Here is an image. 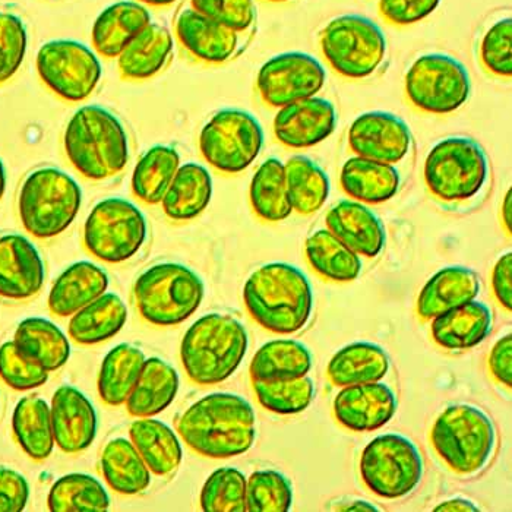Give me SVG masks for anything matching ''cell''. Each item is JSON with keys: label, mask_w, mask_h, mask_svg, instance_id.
Listing matches in <instances>:
<instances>
[{"label": "cell", "mask_w": 512, "mask_h": 512, "mask_svg": "<svg viewBox=\"0 0 512 512\" xmlns=\"http://www.w3.org/2000/svg\"><path fill=\"white\" fill-rule=\"evenodd\" d=\"M185 444L202 457H237L248 453L256 438L251 403L240 395H205L182 413L176 423Z\"/></svg>", "instance_id": "6da1fadb"}, {"label": "cell", "mask_w": 512, "mask_h": 512, "mask_svg": "<svg viewBox=\"0 0 512 512\" xmlns=\"http://www.w3.org/2000/svg\"><path fill=\"white\" fill-rule=\"evenodd\" d=\"M249 315L262 328L293 334L306 327L314 309V290L308 277L286 262L262 265L243 287Z\"/></svg>", "instance_id": "7a4b0ae2"}, {"label": "cell", "mask_w": 512, "mask_h": 512, "mask_svg": "<svg viewBox=\"0 0 512 512\" xmlns=\"http://www.w3.org/2000/svg\"><path fill=\"white\" fill-rule=\"evenodd\" d=\"M63 148L79 175L90 180L115 178L128 166L131 142L122 120L101 106H84L63 134Z\"/></svg>", "instance_id": "3957f363"}, {"label": "cell", "mask_w": 512, "mask_h": 512, "mask_svg": "<svg viewBox=\"0 0 512 512\" xmlns=\"http://www.w3.org/2000/svg\"><path fill=\"white\" fill-rule=\"evenodd\" d=\"M248 346V331L239 319L227 314H208L186 331L180 359L192 382L216 385L235 374Z\"/></svg>", "instance_id": "277c9868"}, {"label": "cell", "mask_w": 512, "mask_h": 512, "mask_svg": "<svg viewBox=\"0 0 512 512\" xmlns=\"http://www.w3.org/2000/svg\"><path fill=\"white\" fill-rule=\"evenodd\" d=\"M82 204L77 180L56 167L33 170L22 182L18 213L24 229L37 239L62 235L77 218Z\"/></svg>", "instance_id": "5b68a950"}, {"label": "cell", "mask_w": 512, "mask_h": 512, "mask_svg": "<svg viewBox=\"0 0 512 512\" xmlns=\"http://www.w3.org/2000/svg\"><path fill=\"white\" fill-rule=\"evenodd\" d=\"M432 447L451 472L479 473L491 460L496 429L491 417L472 404H453L435 420Z\"/></svg>", "instance_id": "8992f818"}, {"label": "cell", "mask_w": 512, "mask_h": 512, "mask_svg": "<svg viewBox=\"0 0 512 512\" xmlns=\"http://www.w3.org/2000/svg\"><path fill=\"white\" fill-rule=\"evenodd\" d=\"M491 164L479 142L467 137L442 139L425 161L426 188L444 204L472 201L485 189Z\"/></svg>", "instance_id": "52a82bcc"}, {"label": "cell", "mask_w": 512, "mask_h": 512, "mask_svg": "<svg viewBox=\"0 0 512 512\" xmlns=\"http://www.w3.org/2000/svg\"><path fill=\"white\" fill-rule=\"evenodd\" d=\"M204 295L202 278L176 262L153 265L138 277L134 286L139 314L157 327H173L191 318Z\"/></svg>", "instance_id": "ba28073f"}, {"label": "cell", "mask_w": 512, "mask_h": 512, "mask_svg": "<svg viewBox=\"0 0 512 512\" xmlns=\"http://www.w3.org/2000/svg\"><path fill=\"white\" fill-rule=\"evenodd\" d=\"M319 46L328 65L353 81L378 74L388 52L387 37L379 25L356 14L328 22L319 34Z\"/></svg>", "instance_id": "9c48e42d"}, {"label": "cell", "mask_w": 512, "mask_h": 512, "mask_svg": "<svg viewBox=\"0 0 512 512\" xmlns=\"http://www.w3.org/2000/svg\"><path fill=\"white\" fill-rule=\"evenodd\" d=\"M144 213L123 198H107L91 210L84 224L85 249L107 264H122L141 251L147 242Z\"/></svg>", "instance_id": "30bf717a"}, {"label": "cell", "mask_w": 512, "mask_h": 512, "mask_svg": "<svg viewBox=\"0 0 512 512\" xmlns=\"http://www.w3.org/2000/svg\"><path fill=\"white\" fill-rule=\"evenodd\" d=\"M407 100L429 115H450L470 99L472 81L460 60L429 53L413 63L404 79Z\"/></svg>", "instance_id": "8fae6325"}, {"label": "cell", "mask_w": 512, "mask_h": 512, "mask_svg": "<svg viewBox=\"0 0 512 512\" xmlns=\"http://www.w3.org/2000/svg\"><path fill=\"white\" fill-rule=\"evenodd\" d=\"M422 454L412 439L387 434L372 439L360 458V476L369 491L385 499L409 495L422 482Z\"/></svg>", "instance_id": "7c38bea8"}, {"label": "cell", "mask_w": 512, "mask_h": 512, "mask_svg": "<svg viewBox=\"0 0 512 512\" xmlns=\"http://www.w3.org/2000/svg\"><path fill=\"white\" fill-rule=\"evenodd\" d=\"M264 131L254 115L240 109L217 112L199 134V151L218 172H245L261 154Z\"/></svg>", "instance_id": "4fadbf2b"}, {"label": "cell", "mask_w": 512, "mask_h": 512, "mask_svg": "<svg viewBox=\"0 0 512 512\" xmlns=\"http://www.w3.org/2000/svg\"><path fill=\"white\" fill-rule=\"evenodd\" d=\"M43 84L59 99L79 103L90 99L103 78L99 56L75 40L43 44L36 59Z\"/></svg>", "instance_id": "5bb4252c"}, {"label": "cell", "mask_w": 512, "mask_h": 512, "mask_svg": "<svg viewBox=\"0 0 512 512\" xmlns=\"http://www.w3.org/2000/svg\"><path fill=\"white\" fill-rule=\"evenodd\" d=\"M325 81L327 72L318 59L308 53L287 52L262 65L256 77V88L267 106L281 109L315 97Z\"/></svg>", "instance_id": "9a60e30c"}, {"label": "cell", "mask_w": 512, "mask_h": 512, "mask_svg": "<svg viewBox=\"0 0 512 512\" xmlns=\"http://www.w3.org/2000/svg\"><path fill=\"white\" fill-rule=\"evenodd\" d=\"M412 145V131L393 113H365L349 129V147L356 156L393 166L409 156Z\"/></svg>", "instance_id": "2e32d148"}, {"label": "cell", "mask_w": 512, "mask_h": 512, "mask_svg": "<svg viewBox=\"0 0 512 512\" xmlns=\"http://www.w3.org/2000/svg\"><path fill=\"white\" fill-rule=\"evenodd\" d=\"M337 112L331 101L311 97L278 109L274 135L281 145L293 150L312 148L333 134Z\"/></svg>", "instance_id": "e0dca14e"}, {"label": "cell", "mask_w": 512, "mask_h": 512, "mask_svg": "<svg viewBox=\"0 0 512 512\" xmlns=\"http://www.w3.org/2000/svg\"><path fill=\"white\" fill-rule=\"evenodd\" d=\"M46 268L39 249L18 233H0V297L25 300L43 289Z\"/></svg>", "instance_id": "ac0fdd59"}, {"label": "cell", "mask_w": 512, "mask_h": 512, "mask_svg": "<svg viewBox=\"0 0 512 512\" xmlns=\"http://www.w3.org/2000/svg\"><path fill=\"white\" fill-rule=\"evenodd\" d=\"M397 412L395 393L382 382L349 385L334 400V416L340 425L353 432L381 429Z\"/></svg>", "instance_id": "d6986e66"}, {"label": "cell", "mask_w": 512, "mask_h": 512, "mask_svg": "<svg viewBox=\"0 0 512 512\" xmlns=\"http://www.w3.org/2000/svg\"><path fill=\"white\" fill-rule=\"evenodd\" d=\"M175 33L192 58L208 65L230 62L242 49V34L204 17L191 6L179 12Z\"/></svg>", "instance_id": "ffe728a7"}, {"label": "cell", "mask_w": 512, "mask_h": 512, "mask_svg": "<svg viewBox=\"0 0 512 512\" xmlns=\"http://www.w3.org/2000/svg\"><path fill=\"white\" fill-rule=\"evenodd\" d=\"M52 426L55 444L66 454H78L91 447L97 435L96 409L81 391L63 385L53 395Z\"/></svg>", "instance_id": "44dd1931"}, {"label": "cell", "mask_w": 512, "mask_h": 512, "mask_svg": "<svg viewBox=\"0 0 512 512\" xmlns=\"http://www.w3.org/2000/svg\"><path fill=\"white\" fill-rule=\"evenodd\" d=\"M327 229L357 255L375 258L387 242V232L381 218L362 202L341 201L327 217Z\"/></svg>", "instance_id": "7402d4cb"}, {"label": "cell", "mask_w": 512, "mask_h": 512, "mask_svg": "<svg viewBox=\"0 0 512 512\" xmlns=\"http://www.w3.org/2000/svg\"><path fill=\"white\" fill-rule=\"evenodd\" d=\"M150 24L151 14L144 5L122 0L107 6L97 17L91 30V43L103 58L118 59Z\"/></svg>", "instance_id": "603a6c76"}, {"label": "cell", "mask_w": 512, "mask_h": 512, "mask_svg": "<svg viewBox=\"0 0 512 512\" xmlns=\"http://www.w3.org/2000/svg\"><path fill=\"white\" fill-rule=\"evenodd\" d=\"M109 287V276L99 265L79 261L66 268L53 284L49 295V309L53 315L66 318L104 295Z\"/></svg>", "instance_id": "cb8c5ba5"}, {"label": "cell", "mask_w": 512, "mask_h": 512, "mask_svg": "<svg viewBox=\"0 0 512 512\" xmlns=\"http://www.w3.org/2000/svg\"><path fill=\"white\" fill-rule=\"evenodd\" d=\"M175 40L169 28L151 22L120 53V75L131 81H145L160 74L172 60Z\"/></svg>", "instance_id": "d4e9b609"}, {"label": "cell", "mask_w": 512, "mask_h": 512, "mask_svg": "<svg viewBox=\"0 0 512 512\" xmlns=\"http://www.w3.org/2000/svg\"><path fill=\"white\" fill-rule=\"evenodd\" d=\"M480 292L479 276L466 267H447L429 278L417 297V314L426 321L472 302Z\"/></svg>", "instance_id": "484cf974"}, {"label": "cell", "mask_w": 512, "mask_h": 512, "mask_svg": "<svg viewBox=\"0 0 512 512\" xmlns=\"http://www.w3.org/2000/svg\"><path fill=\"white\" fill-rule=\"evenodd\" d=\"M340 183L350 198L362 204L390 201L400 189V172L393 164L355 156L341 169Z\"/></svg>", "instance_id": "4316f807"}, {"label": "cell", "mask_w": 512, "mask_h": 512, "mask_svg": "<svg viewBox=\"0 0 512 512\" xmlns=\"http://www.w3.org/2000/svg\"><path fill=\"white\" fill-rule=\"evenodd\" d=\"M492 322L491 309L472 300L432 319V337L447 350L472 349L491 334Z\"/></svg>", "instance_id": "83f0119b"}, {"label": "cell", "mask_w": 512, "mask_h": 512, "mask_svg": "<svg viewBox=\"0 0 512 512\" xmlns=\"http://www.w3.org/2000/svg\"><path fill=\"white\" fill-rule=\"evenodd\" d=\"M179 391V374L160 357L145 359L134 390L126 400V409L134 417H154L175 401Z\"/></svg>", "instance_id": "f1b7e54d"}, {"label": "cell", "mask_w": 512, "mask_h": 512, "mask_svg": "<svg viewBox=\"0 0 512 512\" xmlns=\"http://www.w3.org/2000/svg\"><path fill=\"white\" fill-rule=\"evenodd\" d=\"M213 198V178L204 166L186 163L179 167L161 207L173 221H189L201 216Z\"/></svg>", "instance_id": "f546056e"}, {"label": "cell", "mask_w": 512, "mask_h": 512, "mask_svg": "<svg viewBox=\"0 0 512 512\" xmlns=\"http://www.w3.org/2000/svg\"><path fill=\"white\" fill-rule=\"evenodd\" d=\"M14 343L25 359L41 366L49 374L65 366L71 357L68 338L49 319H24L15 331Z\"/></svg>", "instance_id": "4dcf8cb0"}, {"label": "cell", "mask_w": 512, "mask_h": 512, "mask_svg": "<svg viewBox=\"0 0 512 512\" xmlns=\"http://www.w3.org/2000/svg\"><path fill=\"white\" fill-rule=\"evenodd\" d=\"M391 360L378 344L359 341L343 347L328 363L327 375L335 387L378 382L390 371Z\"/></svg>", "instance_id": "1f68e13d"}, {"label": "cell", "mask_w": 512, "mask_h": 512, "mask_svg": "<svg viewBox=\"0 0 512 512\" xmlns=\"http://www.w3.org/2000/svg\"><path fill=\"white\" fill-rule=\"evenodd\" d=\"M132 444L151 473L170 476L183 460L182 444L169 425L151 417H141L129 428Z\"/></svg>", "instance_id": "d6a6232c"}, {"label": "cell", "mask_w": 512, "mask_h": 512, "mask_svg": "<svg viewBox=\"0 0 512 512\" xmlns=\"http://www.w3.org/2000/svg\"><path fill=\"white\" fill-rule=\"evenodd\" d=\"M126 321L128 308L125 302L115 293H104L72 315L68 333L78 344L93 346L115 337Z\"/></svg>", "instance_id": "836d02e7"}, {"label": "cell", "mask_w": 512, "mask_h": 512, "mask_svg": "<svg viewBox=\"0 0 512 512\" xmlns=\"http://www.w3.org/2000/svg\"><path fill=\"white\" fill-rule=\"evenodd\" d=\"M101 472L107 485L120 495H138L151 483L150 469L132 441L125 438L107 442L101 454Z\"/></svg>", "instance_id": "e575fe53"}, {"label": "cell", "mask_w": 512, "mask_h": 512, "mask_svg": "<svg viewBox=\"0 0 512 512\" xmlns=\"http://www.w3.org/2000/svg\"><path fill=\"white\" fill-rule=\"evenodd\" d=\"M12 429L22 451L33 460H46L53 453L52 413L39 395L21 398L12 416Z\"/></svg>", "instance_id": "d590c367"}, {"label": "cell", "mask_w": 512, "mask_h": 512, "mask_svg": "<svg viewBox=\"0 0 512 512\" xmlns=\"http://www.w3.org/2000/svg\"><path fill=\"white\" fill-rule=\"evenodd\" d=\"M312 369V355L296 340H273L255 353L251 362L252 381H289L302 378Z\"/></svg>", "instance_id": "8d00e7d4"}, {"label": "cell", "mask_w": 512, "mask_h": 512, "mask_svg": "<svg viewBox=\"0 0 512 512\" xmlns=\"http://www.w3.org/2000/svg\"><path fill=\"white\" fill-rule=\"evenodd\" d=\"M144 363V352L132 344H119L110 350L101 363L97 382L101 400L112 407L125 404L137 384Z\"/></svg>", "instance_id": "74e56055"}, {"label": "cell", "mask_w": 512, "mask_h": 512, "mask_svg": "<svg viewBox=\"0 0 512 512\" xmlns=\"http://www.w3.org/2000/svg\"><path fill=\"white\" fill-rule=\"evenodd\" d=\"M306 258L319 276L337 283L356 280L362 259L328 229L316 230L306 240Z\"/></svg>", "instance_id": "f35d334b"}, {"label": "cell", "mask_w": 512, "mask_h": 512, "mask_svg": "<svg viewBox=\"0 0 512 512\" xmlns=\"http://www.w3.org/2000/svg\"><path fill=\"white\" fill-rule=\"evenodd\" d=\"M249 199L256 216L268 223H278L292 216L286 167L281 160L268 158L259 166L252 178Z\"/></svg>", "instance_id": "ab89813d"}, {"label": "cell", "mask_w": 512, "mask_h": 512, "mask_svg": "<svg viewBox=\"0 0 512 512\" xmlns=\"http://www.w3.org/2000/svg\"><path fill=\"white\" fill-rule=\"evenodd\" d=\"M180 167V156L170 145H154L139 158L132 175V192L147 205L161 204Z\"/></svg>", "instance_id": "60d3db41"}, {"label": "cell", "mask_w": 512, "mask_h": 512, "mask_svg": "<svg viewBox=\"0 0 512 512\" xmlns=\"http://www.w3.org/2000/svg\"><path fill=\"white\" fill-rule=\"evenodd\" d=\"M287 192L293 211L300 216H311L321 210L330 197V179L327 173L305 156L290 158L286 164Z\"/></svg>", "instance_id": "b9f144b4"}, {"label": "cell", "mask_w": 512, "mask_h": 512, "mask_svg": "<svg viewBox=\"0 0 512 512\" xmlns=\"http://www.w3.org/2000/svg\"><path fill=\"white\" fill-rule=\"evenodd\" d=\"M47 505L52 512H104L109 510L110 496L96 477L72 473L56 480Z\"/></svg>", "instance_id": "7bdbcfd3"}, {"label": "cell", "mask_w": 512, "mask_h": 512, "mask_svg": "<svg viewBox=\"0 0 512 512\" xmlns=\"http://www.w3.org/2000/svg\"><path fill=\"white\" fill-rule=\"evenodd\" d=\"M252 387L264 409L284 416L305 412L315 394L314 381L308 375L289 381H252Z\"/></svg>", "instance_id": "ee69618b"}, {"label": "cell", "mask_w": 512, "mask_h": 512, "mask_svg": "<svg viewBox=\"0 0 512 512\" xmlns=\"http://www.w3.org/2000/svg\"><path fill=\"white\" fill-rule=\"evenodd\" d=\"M293 505V485L277 470H258L246 480V511L287 512Z\"/></svg>", "instance_id": "f6af8a7d"}, {"label": "cell", "mask_w": 512, "mask_h": 512, "mask_svg": "<svg viewBox=\"0 0 512 512\" xmlns=\"http://www.w3.org/2000/svg\"><path fill=\"white\" fill-rule=\"evenodd\" d=\"M201 508L205 512H245V474L233 467L216 470L202 488Z\"/></svg>", "instance_id": "bcb514c9"}, {"label": "cell", "mask_w": 512, "mask_h": 512, "mask_svg": "<svg viewBox=\"0 0 512 512\" xmlns=\"http://www.w3.org/2000/svg\"><path fill=\"white\" fill-rule=\"evenodd\" d=\"M28 33L24 21L12 12H0V85L20 71L27 55Z\"/></svg>", "instance_id": "7dc6e473"}, {"label": "cell", "mask_w": 512, "mask_h": 512, "mask_svg": "<svg viewBox=\"0 0 512 512\" xmlns=\"http://www.w3.org/2000/svg\"><path fill=\"white\" fill-rule=\"evenodd\" d=\"M480 60L483 68L498 78L512 75V21L495 22L480 41Z\"/></svg>", "instance_id": "c3c4849f"}, {"label": "cell", "mask_w": 512, "mask_h": 512, "mask_svg": "<svg viewBox=\"0 0 512 512\" xmlns=\"http://www.w3.org/2000/svg\"><path fill=\"white\" fill-rule=\"evenodd\" d=\"M191 8L242 36L255 27L254 0H191Z\"/></svg>", "instance_id": "681fc988"}, {"label": "cell", "mask_w": 512, "mask_h": 512, "mask_svg": "<svg viewBox=\"0 0 512 512\" xmlns=\"http://www.w3.org/2000/svg\"><path fill=\"white\" fill-rule=\"evenodd\" d=\"M0 378L12 390L28 391L43 387L49 379V372L25 359L14 341H8L0 346Z\"/></svg>", "instance_id": "f907efd6"}, {"label": "cell", "mask_w": 512, "mask_h": 512, "mask_svg": "<svg viewBox=\"0 0 512 512\" xmlns=\"http://www.w3.org/2000/svg\"><path fill=\"white\" fill-rule=\"evenodd\" d=\"M441 0H379V14L388 24L409 27L434 14Z\"/></svg>", "instance_id": "816d5d0a"}, {"label": "cell", "mask_w": 512, "mask_h": 512, "mask_svg": "<svg viewBox=\"0 0 512 512\" xmlns=\"http://www.w3.org/2000/svg\"><path fill=\"white\" fill-rule=\"evenodd\" d=\"M30 499V485L21 473L0 467V512H21Z\"/></svg>", "instance_id": "f5cc1de1"}, {"label": "cell", "mask_w": 512, "mask_h": 512, "mask_svg": "<svg viewBox=\"0 0 512 512\" xmlns=\"http://www.w3.org/2000/svg\"><path fill=\"white\" fill-rule=\"evenodd\" d=\"M489 368L499 384L512 387V334L496 341L489 356Z\"/></svg>", "instance_id": "db71d44e"}, {"label": "cell", "mask_w": 512, "mask_h": 512, "mask_svg": "<svg viewBox=\"0 0 512 512\" xmlns=\"http://www.w3.org/2000/svg\"><path fill=\"white\" fill-rule=\"evenodd\" d=\"M492 287L498 302L505 309H512V254L502 255L492 273Z\"/></svg>", "instance_id": "11a10c76"}, {"label": "cell", "mask_w": 512, "mask_h": 512, "mask_svg": "<svg viewBox=\"0 0 512 512\" xmlns=\"http://www.w3.org/2000/svg\"><path fill=\"white\" fill-rule=\"evenodd\" d=\"M434 511H436V512H439V511H451V512L473 511V512H477V511H479V508H477L476 505H474L472 501H469V499L453 498V499H450V501H445V502H442V504H439L438 507H435Z\"/></svg>", "instance_id": "9f6ffc18"}, {"label": "cell", "mask_w": 512, "mask_h": 512, "mask_svg": "<svg viewBox=\"0 0 512 512\" xmlns=\"http://www.w3.org/2000/svg\"><path fill=\"white\" fill-rule=\"evenodd\" d=\"M502 220H504L505 229L511 235V223H512V195L511 189L505 195L504 204H502Z\"/></svg>", "instance_id": "6f0895ef"}, {"label": "cell", "mask_w": 512, "mask_h": 512, "mask_svg": "<svg viewBox=\"0 0 512 512\" xmlns=\"http://www.w3.org/2000/svg\"><path fill=\"white\" fill-rule=\"evenodd\" d=\"M341 511H379V508H376L375 505H372L371 502L366 501H355L352 502V505H347V507H340Z\"/></svg>", "instance_id": "680465c9"}, {"label": "cell", "mask_w": 512, "mask_h": 512, "mask_svg": "<svg viewBox=\"0 0 512 512\" xmlns=\"http://www.w3.org/2000/svg\"><path fill=\"white\" fill-rule=\"evenodd\" d=\"M138 2L144 3L147 6H153V8H169V6L175 5L179 0H138Z\"/></svg>", "instance_id": "91938a15"}, {"label": "cell", "mask_w": 512, "mask_h": 512, "mask_svg": "<svg viewBox=\"0 0 512 512\" xmlns=\"http://www.w3.org/2000/svg\"><path fill=\"white\" fill-rule=\"evenodd\" d=\"M6 191V170L3 166L2 160H0V201H2L3 195Z\"/></svg>", "instance_id": "94428289"}, {"label": "cell", "mask_w": 512, "mask_h": 512, "mask_svg": "<svg viewBox=\"0 0 512 512\" xmlns=\"http://www.w3.org/2000/svg\"><path fill=\"white\" fill-rule=\"evenodd\" d=\"M265 2H271V3H286V2H290V0H265Z\"/></svg>", "instance_id": "6125c7cd"}]
</instances>
